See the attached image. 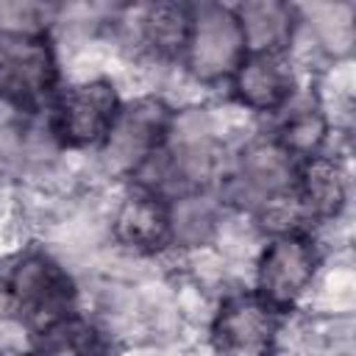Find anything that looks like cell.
<instances>
[{
    "instance_id": "2e32d148",
    "label": "cell",
    "mask_w": 356,
    "mask_h": 356,
    "mask_svg": "<svg viewBox=\"0 0 356 356\" xmlns=\"http://www.w3.org/2000/svg\"><path fill=\"white\" fill-rule=\"evenodd\" d=\"M325 136V120L317 108H300L295 111L284 125H281V134H278V145L289 153V156H314L320 142Z\"/></svg>"
},
{
    "instance_id": "5b68a950",
    "label": "cell",
    "mask_w": 356,
    "mask_h": 356,
    "mask_svg": "<svg viewBox=\"0 0 356 356\" xmlns=\"http://www.w3.org/2000/svg\"><path fill=\"white\" fill-rule=\"evenodd\" d=\"M278 334V312L259 295H231L222 300L211 342L220 356H273Z\"/></svg>"
},
{
    "instance_id": "7c38bea8",
    "label": "cell",
    "mask_w": 356,
    "mask_h": 356,
    "mask_svg": "<svg viewBox=\"0 0 356 356\" xmlns=\"http://www.w3.org/2000/svg\"><path fill=\"white\" fill-rule=\"evenodd\" d=\"M250 53H278L292 36V8L275 0L245 3L234 11Z\"/></svg>"
},
{
    "instance_id": "6da1fadb",
    "label": "cell",
    "mask_w": 356,
    "mask_h": 356,
    "mask_svg": "<svg viewBox=\"0 0 356 356\" xmlns=\"http://www.w3.org/2000/svg\"><path fill=\"white\" fill-rule=\"evenodd\" d=\"M184 50L192 75L200 81L231 78L248 56V44L236 14L214 3L189 11V36Z\"/></svg>"
},
{
    "instance_id": "52a82bcc",
    "label": "cell",
    "mask_w": 356,
    "mask_h": 356,
    "mask_svg": "<svg viewBox=\"0 0 356 356\" xmlns=\"http://www.w3.org/2000/svg\"><path fill=\"white\" fill-rule=\"evenodd\" d=\"M120 111L117 92L108 81H86L70 86L53 111V128L67 145H95L106 139Z\"/></svg>"
},
{
    "instance_id": "30bf717a",
    "label": "cell",
    "mask_w": 356,
    "mask_h": 356,
    "mask_svg": "<svg viewBox=\"0 0 356 356\" xmlns=\"http://www.w3.org/2000/svg\"><path fill=\"white\" fill-rule=\"evenodd\" d=\"M298 206L312 217H331L345 203V175L334 159L309 156L295 172Z\"/></svg>"
},
{
    "instance_id": "ba28073f",
    "label": "cell",
    "mask_w": 356,
    "mask_h": 356,
    "mask_svg": "<svg viewBox=\"0 0 356 356\" xmlns=\"http://www.w3.org/2000/svg\"><path fill=\"white\" fill-rule=\"evenodd\" d=\"M234 95L256 111H275L292 92V72L278 53H248L236 67Z\"/></svg>"
},
{
    "instance_id": "4fadbf2b",
    "label": "cell",
    "mask_w": 356,
    "mask_h": 356,
    "mask_svg": "<svg viewBox=\"0 0 356 356\" xmlns=\"http://www.w3.org/2000/svg\"><path fill=\"white\" fill-rule=\"evenodd\" d=\"M172 164L184 181H203L211 170V136L200 114H184L175 120L172 134Z\"/></svg>"
},
{
    "instance_id": "277c9868",
    "label": "cell",
    "mask_w": 356,
    "mask_h": 356,
    "mask_svg": "<svg viewBox=\"0 0 356 356\" xmlns=\"http://www.w3.org/2000/svg\"><path fill=\"white\" fill-rule=\"evenodd\" d=\"M317 253L306 234H278L259 259V298L275 312H286L314 278Z\"/></svg>"
},
{
    "instance_id": "e0dca14e",
    "label": "cell",
    "mask_w": 356,
    "mask_h": 356,
    "mask_svg": "<svg viewBox=\"0 0 356 356\" xmlns=\"http://www.w3.org/2000/svg\"><path fill=\"white\" fill-rule=\"evenodd\" d=\"M39 6H28V3H3L0 6V28L8 36H39L42 25H39Z\"/></svg>"
},
{
    "instance_id": "7a4b0ae2",
    "label": "cell",
    "mask_w": 356,
    "mask_h": 356,
    "mask_svg": "<svg viewBox=\"0 0 356 356\" xmlns=\"http://www.w3.org/2000/svg\"><path fill=\"white\" fill-rule=\"evenodd\" d=\"M6 295L19 320L36 328H47L67 317L75 292L70 275L53 259L31 253L11 267L6 278Z\"/></svg>"
},
{
    "instance_id": "3957f363",
    "label": "cell",
    "mask_w": 356,
    "mask_h": 356,
    "mask_svg": "<svg viewBox=\"0 0 356 356\" xmlns=\"http://www.w3.org/2000/svg\"><path fill=\"white\" fill-rule=\"evenodd\" d=\"M172 125L170 108L159 97H142L117 111L106 134V161L117 172L139 170L167 139Z\"/></svg>"
},
{
    "instance_id": "5bb4252c",
    "label": "cell",
    "mask_w": 356,
    "mask_h": 356,
    "mask_svg": "<svg viewBox=\"0 0 356 356\" xmlns=\"http://www.w3.org/2000/svg\"><path fill=\"white\" fill-rule=\"evenodd\" d=\"M142 39L159 56H172L186 47L189 36V8L178 3H156L147 6L139 19Z\"/></svg>"
},
{
    "instance_id": "8992f818",
    "label": "cell",
    "mask_w": 356,
    "mask_h": 356,
    "mask_svg": "<svg viewBox=\"0 0 356 356\" xmlns=\"http://www.w3.org/2000/svg\"><path fill=\"white\" fill-rule=\"evenodd\" d=\"M56 83V58L39 36H6L0 44V97L17 106H36Z\"/></svg>"
},
{
    "instance_id": "9c48e42d",
    "label": "cell",
    "mask_w": 356,
    "mask_h": 356,
    "mask_svg": "<svg viewBox=\"0 0 356 356\" xmlns=\"http://www.w3.org/2000/svg\"><path fill=\"white\" fill-rule=\"evenodd\" d=\"M114 236L134 250H159L172 236V211L159 195L139 189L122 200L114 220Z\"/></svg>"
},
{
    "instance_id": "9a60e30c",
    "label": "cell",
    "mask_w": 356,
    "mask_h": 356,
    "mask_svg": "<svg viewBox=\"0 0 356 356\" xmlns=\"http://www.w3.org/2000/svg\"><path fill=\"white\" fill-rule=\"evenodd\" d=\"M100 339L97 331L75 317H64L42 328L31 356H97Z\"/></svg>"
},
{
    "instance_id": "8fae6325",
    "label": "cell",
    "mask_w": 356,
    "mask_h": 356,
    "mask_svg": "<svg viewBox=\"0 0 356 356\" xmlns=\"http://www.w3.org/2000/svg\"><path fill=\"white\" fill-rule=\"evenodd\" d=\"M242 178L250 189L273 197H281L286 192H292V178H295V167H292V156L273 139H259L253 145H248L242 150Z\"/></svg>"
}]
</instances>
